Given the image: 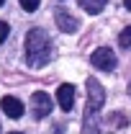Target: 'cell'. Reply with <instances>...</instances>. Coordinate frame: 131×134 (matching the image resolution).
<instances>
[{"label": "cell", "instance_id": "cell-13", "mask_svg": "<svg viewBox=\"0 0 131 134\" xmlns=\"http://www.w3.org/2000/svg\"><path fill=\"white\" fill-rule=\"evenodd\" d=\"M8 134H21V132H8Z\"/></svg>", "mask_w": 131, "mask_h": 134}, {"label": "cell", "instance_id": "cell-12", "mask_svg": "<svg viewBox=\"0 0 131 134\" xmlns=\"http://www.w3.org/2000/svg\"><path fill=\"white\" fill-rule=\"evenodd\" d=\"M123 5H126V10H131V0H123Z\"/></svg>", "mask_w": 131, "mask_h": 134}, {"label": "cell", "instance_id": "cell-2", "mask_svg": "<svg viewBox=\"0 0 131 134\" xmlns=\"http://www.w3.org/2000/svg\"><path fill=\"white\" fill-rule=\"evenodd\" d=\"M51 59V41L44 29H31L26 34V62L28 67H44Z\"/></svg>", "mask_w": 131, "mask_h": 134}, {"label": "cell", "instance_id": "cell-1", "mask_svg": "<svg viewBox=\"0 0 131 134\" xmlns=\"http://www.w3.org/2000/svg\"><path fill=\"white\" fill-rule=\"evenodd\" d=\"M105 103V90L95 77H87V106H85V119H82V132L98 134L100 132V108Z\"/></svg>", "mask_w": 131, "mask_h": 134}, {"label": "cell", "instance_id": "cell-11", "mask_svg": "<svg viewBox=\"0 0 131 134\" xmlns=\"http://www.w3.org/2000/svg\"><path fill=\"white\" fill-rule=\"evenodd\" d=\"M8 34H10V26H8L5 21H0V44H3V41L8 39Z\"/></svg>", "mask_w": 131, "mask_h": 134}, {"label": "cell", "instance_id": "cell-4", "mask_svg": "<svg viewBox=\"0 0 131 134\" xmlns=\"http://www.w3.org/2000/svg\"><path fill=\"white\" fill-rule=\"evenodd\" d=\"M31 108H33V116L36 119H44L51 114V98L49 93H44V90H36L31 96Z\"/></svg>", "mask_w": 131, "mask_h": 134}, {"label": "cell", "instance_id": "cell-15", "mask_svg": "<svg viewBox=\"0 0 131 134\" xmlns=\"http://www.w3.org/2000/svg\"><path fill=\"white\" fill-rule=\"evenodd\" d=\"M3 3H5V0H0V5H3Z\"/></svg>", "mask_w": 131, "mask_h": 134}, {"label": "cell", "instance_id": "cell-8", "mask_svg": "<svg viewBox=\"0 0 131 134\" xmlns=\"http://www.w3.org/2000/svg\"><path fill=\"white\" fill-rule=\"evenodd\" d=\"M105 3H108V0H80V8L87 10L90 16H98L100 10L105 8Z\"/></svg>", "mask_w": 131, "mask_h": 134}, {"label": "cell", "instance_id": "cell-9", "mask_svg": "<svg viewBox=\"0 0 131 134\" xmlns=\"http://www.w3.org/2000/svg\"><path fill=\"white\" fill-rule=\"evenodd\" d=\"M118 44H121V49H131V26H126L118 34Z\"/></svg>", "mask_w": 131, "mask_h": 134}, {"label": "cell", "instance_id": "cell-10", "mask_svg": "<svg viewBox=\"0 0 131 134\" xmlns=\"http://www.w3.org/2000/svg\"><path fill=\"white\" fill-rule=\"evenodd\" d=\"M18 3H21V8H23L26 13H33V10L39 8V3H41V0H18Z\"/></svg>", "mask_w": 131, "mask_h": 134}, {"label": "cell", "instance_id": "cell-3", "mask_svg": "<svg viewBox=\"0 0 131 134\" xmlns=\"http://www.w3.org/2000/svg\"><path fill=\"white\" fill-rule=\"evenodd\" d=\"M116 52L108 49V47H100V49H95L93 54H90V65L95 67V70H100V72H113L116 70Z\"/></svg>", "mask_w": 131, "mask_h": 134}, {"label": "cell", "instance_id": "cell-14", "mask_svg": "<svg viewBox=\"0 0 131 134\" xmlns=\"http://www.w3.org/2000/svg\"><path fill=\"white\" fill-rule=\"evenodd\" d=\"M129 93H131V83H129Z\"/></svg>", "mask_w": 131, "mask_h": 134}, {"label": "cell", "instance_id": "cell-7", "mask_svg": "<svg viewBox=\"0 0 131 134\" xmlns=\"http://www.w3.org/2000/svg\"><path fill=\"white\" fill-rule=\"evenodd\" d=\"M57 100H59V108L62 111H72V106H75V85H59V90H57Z\"/></svg>", "mask_w": 131, "mask_h": 134}, {"label": "cell", "instance_id": "cell-6", "mask_svg": "<svg viewBox=\"0 0 131 134\" xmlns=\"http://www.w3.org/2000/svg\"><path fill=\"white\" fill-rule=\"evenodd\" d=\"M0 108H3V114L10 119H21L23 116V103L16 98V96H5V98L0 100Z\"/></svg>", "mask_w": 131, "mask_h": 134}, {"label": "cell", "instance_id": "cell-5", "mask_svg": "<svg viewBox=\"0 0 131 134\" xmlns=\"http://www.w3.org/2000/svg\"><path fill=\"white\" fill-rule=\"evenodd\" d=\"M54 21H57L59 31H64V34H75L77 29H80V21L72 16L69 10H64V8H59V10L54 13Z\"/></svg>", "mask_w": 131, "mask_h": 134}]
</instances>
